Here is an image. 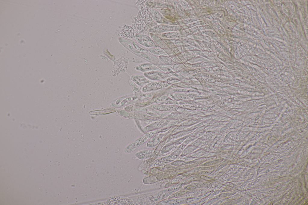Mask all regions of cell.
Here are the masks:
<instances>
[{
    "mask_svg": "<svg viewBox=\"0 0 308 205\" xmlns=\"http://www.w3.org/2000/svg\"><path fill=\"white\" fill-rule=\"evenodd\" d=\"M147 78L152 80L164 81L170 76L168 74L157 72H151L144 73Z\"/></svg>",
    "mask_w": 308,
    "mask_h": 205,
    "instance_id": "6da1fadb",
    "label": "cell"
},
{
    "mask_svg": "<svg viewBox=\"0 0 308 205\" xmlns=\"http://www.w3.org/2000/svg\"><path fill=\"white\" fill-rule=\"evenodd\" d=\"M131 78L134 83L141 87L144 86L151 81L141 75H134Z\"/></svg>",
    "mask_w": 308,
    "mask_h": 205,
    "instance_id": "7a4b0ae2",
    "label": "cell"
}]
</instances>
